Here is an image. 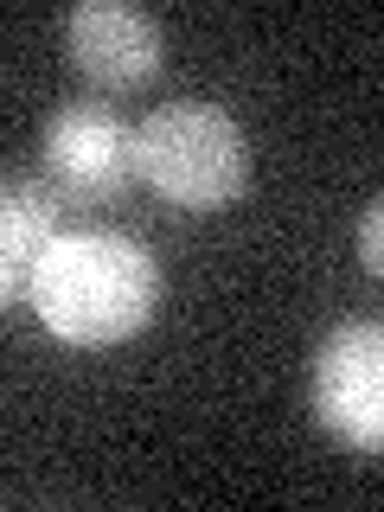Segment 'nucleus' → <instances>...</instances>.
Returning <instances> with one entry per match:
<instances>
[{"label": "nucleus", "instance_id": "obj_1", "mask_svg": "<svg viewBox=\"0 0 384 512\" xmlns=\"http://www.w3.org/2000/svg\"><path fill=\"white\" fill-rule=\"evenodd\" d=\"M26 308L71 346H116L154 320L160 269L122 231H64L32 276Z\"/></svg>", "mask_w": 384, "mask_h": 512}, {"label": "nucleus", "instance_id": "obj_2", "mask_svg": "<svg viewBox=\"0 0 384 512\" xmlns=\"http://www.w3.org/2000/svg\"><path fill=\"white\" fill-rule=\"evenodd\" d=\"M135 180L180 212H218L250 180L244 128L212 103H160L135 128Z\"/></svg>", "mask_w": 384, "mask_h": 512}, {"label": "nucleus", "instance_id": "obj_3", "mask_svg": "<svg viewBox=\"0 0 384 512\" xmlns=\"http://www.w3.org/2000/svg\"><path fill=\"white\" fill-rule=\"evenodd\" d=\"M314 416L346 448L384 455V327L346 320L314 352Z\"/></svg>", "mask_w": 384, "mask_h": 512}, {"label": "nucleus", "instance_id": "obj_4", "mask_svg": "<svg viewBox=\"0 0 384 512\" xmlns=\"http://www.w3.org/2000/svg\"><path fill=\"white\" fill-rule=\"evenodd\" d=\"M45 173L71 205H109L135 180V128L109 103H64L45 122Z\"/></svg>", "mask_w": 384, "mask_h": 512}, {"label": "nucleus", "instance_id": "obj_5", "mask_svg": "<svg viewBox=\"0 0 384 512\" xmlns=\"http://www.w3.org/2000/svg\"><path fill=\"white\" fill-rule=\"evenodd\" d=\"M64 45H71L77 77H90L96 90H141L160 77V26L141 7H122V0L71 7Z\"/></svg>", "mask_w": 384, "mask_h": 512}, {"label": "nucleus", "instance_id": "obj_6", "mask_svg": "<svg viewBox=\"0 0 384 512\" xmlns=\"http://www.w3.org/2000/svg\"><path fill=\"white\" fill-rule=\"evenodd\" d=\"M64 212H71V199L58 186H39V180L7 186V199H0V295H7V308L32 301V276H39L45 250L71 231Z\"/></svg>", "mask_w": 384, "mask_h": 512}, {"label": "nucleus", "instance_id": "obj_7", "mask_svg": "<svg viewBox=\"0 0 384 512\" xmlns=\"http://www.w3.org/2000/svg\"><path fill=\"white\" fill-rule=\"evenodd\" d=\"M359 256H365V269L384 282V199L359 218Z\"/></svg>", "mask_w": 384, "mask_h": 512}]
</instances>
